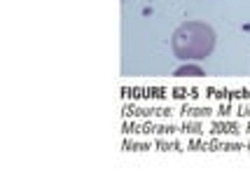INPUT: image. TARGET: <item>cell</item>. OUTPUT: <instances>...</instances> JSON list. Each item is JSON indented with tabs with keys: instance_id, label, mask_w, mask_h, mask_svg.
<instances>
[{
	"instance_id": "6da1fadb",
	"label": "cell",
	"mask_w": 250,
	"mask_h": 187,
	"mask_svg": "<svg viewBox=\"0 0 250 187\" xmlns=\"http://www.w3.org/2000/svg\"><path fill=\"white\" fill-rule=\"evenodd\" d=\"M171 47L183 61H204L215 49V31L204 21H187L175 28Z\"/></svg>"
},
{
	"instance_id": "7a4b0ae2",
	"label": "cell",
	"mask_w": 250,
	"mask_h": 187,
	"mask_svg": "<svg viewBox=\"0 0 250 187\" xmlns=\"http://www.w3.org/2000/svg\"><path fill=\"white\" fill-rule=\"evenodd\" d=\"M175 75L178 77H201V75H206V73H204V68L201 66H192V63H187V66L178 68V70H175Z\"/></svg>"
}]
</instances>
